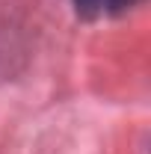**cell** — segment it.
Returning <instances> with one entry per match:
<instances>
[{"label":"cell","mask_w":151,"mask_h":154,"mask_svg":"<svg viewBox=\"0 0 151 154\" xmlns=\"http://www.w3.org/2000/svg\"><path fill=\"white\" fill-rule=\"evenodd\" d=\"M74 6L83 18H92V15H98L104 9V0H74Z\"/></svg>","instance_id":"6da1fadb"},{"label":"cell","mask_w":151,"mask_h":154,"mask_svg":"<svg viewBox=\"0 0 151 154\" xmlns=\"http://www.w3.org/2000/svg\"><path fill=\"white\" fill-rule=\"evenodd\" d=\"M136 0H104V6L110 9V12H125V9H131Z\"/></svg>","instance_id":"7a4b0ae2"}]
</instances>
